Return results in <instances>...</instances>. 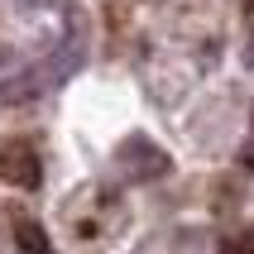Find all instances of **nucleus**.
<instances>
[{
	"instance_id": "obj_2",
	"label": "nucleus",
	"mask_w": 254,
	"mask_h": 254,
	"mask_svg": "<svg viewBox=\"0 0 254 254\" xmlns=\"http://www.w3.org/2000/svg\"><path fill=\"white\" fill-rule=\"evenodd\" d=\"M120 163H125L139 183H149V178H163V173H168V154H163V149H154L144 134H129V139L120 144Z\"/></svg>"
},
{
	"instance_id": "obj_4",
	"label": "nucleus",
	"mask_w": 254,
	"mask_h": 254,
	"mask_svg": "<svg viewBox=\"0 0 254 254\" xmlns=\"http://www.w3.org/2000/svg\"><path fill=\"white\" fill-rule=\"evenodd\" d=\"M221 254H254V230H240V235H230L221 245Z\"/></svg>"
},
{
	"instance_id": "obj_5",
	"label": "nucleus",
	"mask_w": 254,
	"mask_h": 254,
	"mask_svg": "<svg viewBox=\"0 0 254 254\" xmlns=\"http://www.w3.org/2000/svg\"><path fill=\"white\" fill-rule=\"evenodd\" d=\"M245 5H250V10H254V0H245Z\"/></svg>"
},
{
	"instance_id": "obj_3",
	"label": "nucleus",
	"mask_w": 254,
	"mask_h": 254,
	"mask_svg": "<svg viewBox=\"0 0 254 254\" xmlns=\"http://www.w3.org/2000/svg\"><path fill=\"white\" fill-rule=\"evenodd\" d=\"M19 254H53V250H48V240H43V230L29 226V221L19 226Z\"/></svg>"
},
{
	"instance_id": "obj_1",
	"label": "nucleus",
	"mask_w": 254,
	"mask_h": 254,
	"mask_svg": "<svg viewBox=\"0 0 254 254\" xmlns=\"http://www.w3.org/2000/svg\"><path fill=\"white\" fill-rule=\"evenodd\" d=\"M39 154L29 149L24 139H5L0 144V183L10 187H39Z\"/></svg>"
}]
</instances>
